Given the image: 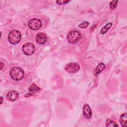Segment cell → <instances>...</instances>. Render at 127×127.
Masks as SVG:
<instances>
[{
	"mask_svg": "<svg viewBox=\"0 0 127 127\" xmlns=\"http://www.w3.org/2000/svg\"><path fill=\"white\" fill-rule=\"evenodd\" d=\"M10 76L15 81L21 80L24 76V71L22 68L19 67H14L10 70Z\"/></svg>",
	"mask_w": 127,
	"mask_h": 127,
	"instance_id": "1",
	"label": "cell"
},
{
	"mask_svg": "<svg viewBox=\"0 0 127 127\" xmlns=\"http://www.w3.org/2000/svg\"><path fill=\"white\" fill-rule=\"evenodd\" d=\"M7 38L10 44L12 45L17 44L21 40V33L16 30H12L9 33Z\"/></svg>",
	"mask_w": 127,
	"mask_h": 127,
	"instance_id": "2",
	"label": "cell"
},
{
	"mask_svg": "<svg viewBox=\"0 0 127 127\" xmlns=\"http://www.w3.org/2000/svg\"><path fill=\"white\" fill-rule=\"evenodd\" d=\"M81 38V35L79 31L77 30H72L69 31L67 35L68 42L72 44H75L79 42Z\"/></svg>",
	"mask_w": 127,
	"mask_h": 127,
	"instance_id": "3",
	"label": "cell"
},
{
	"mask_svg": "<svg viewBox=\"0 0 127 127\" xmlns=\"http://www.w3.org/2000/svg\"><path fill=\"white\" fill-rule=\"evenodd\" d=\"M23 53L27 56H31L33 55L35 51V45L31 42L25 43L22 48Z\"/></svg>",
	"mask_w": 127,
	"mask_h": 127,
	"instance_id": "4",
	"label": "cell"
},
{
	"mask_svg": "<svg viewBox=\"0 0 127 127\" xmlns=\"http://www.w3.org/2000/svg\"><path fill=\"white\" fill-rule=\"evenodd\" d=\"M28 25L30 29L33 30H37L41 28L42 23L40 19L37 18H32L28 21Z\"/></svg>",
	"mask_w": 127,
	"mask_h": 127,
	"instance_id": "5",
	"label": "cell"
},
{
	"mask_svg": "<svg viewBox=\"0 0 127 127\" xmlns=\"http://www.w3.org/2000/svg\"><path fill=\"white\" fill-rule=\"evenodd\" d=\"M66 71L68 73H74L77 72L80 69L79 65L75 63H71L67 64L64 68Z\"/></svg>",
	"mask_w": 127,
	"mask_h": 127,
	"instance_id": "6",
	"label": "cell"
},
{
	"mask_svg": "<svg viewBox=\"0 0 127 127\" xmlns=\"http://www.w3.org/2000/svg\"><path fill=\"white\" fill-rule=\"evenodd\" d=\"M19 96L18 93L15 90H11L9 91L6 96L7 99L10 101H15Z\"/></svg>",
	"mask_w": 127,
	"mask_h": 127,
	"instance_id": "7",
	"label": "cell"
},
{
	"mask_svg": "<svg viewBox=\"0 0 127 127\" xmlns=\"http://www.w3.org/2000/svg\"><path fill=\"white\" fill-rule=\"evenodd\" d=\"M36 39L38 44L43 45L47 42V37L46 35L44 33H39L37 34Z\"/></svg>",
	"mask_w": 127,
	"mask_h": 127,
	"instance_id": "8",
	"label": "cell"
},
{
	"mask_svg": "<svg viewBox=\"0 0 127 127\" xmlns=\"http://www.w3.org/2000/svg\"><path fill=\"white\" fill-rule=\"evenodd\" d=\"M83 114L86 119H90L92 116V111L90 106L88 104L84 105L83 107Z\"/></svg>",
	"mask_w": 127,
	"mask_h": 127,
	"instance_id": "9",
	"label": "cell"
},
{
	"mask_svg": "<svg viewBox=\"0 0 127 127\" xmlns=\"http://www.w3.org/2000/svg\"><path fill=\"white\" fill-rule=\"evenodd\" d=\"M119 122L122 127H126L127 126V114L124 113L121 115Z\"/></svg>",
	"mask_w": 127,
	"mask_h": 127,
	"instance_id": "10",
	"label": "cell"
},
{
	"mask_svg": "<svg viewBox=\"0 0 127 127\" xmlns=\"http://www.w3.org/2000/svg\"><path fill=\"white\" fill-rule=\"evenodd\" d=\"M29 91L31 93V94L32 95L33 93H35L36 92H38V91H40V88L38 87L34 83L31 84L29 88Z\"/></svg>",
	"mask_w": 127,
	"mask_h": 127,
	"instance_id": "11",
	"label": "cell"
},
{
	"mask_svg": "<svg viewBox=\"0 0 127 127\" xmlns=\"http://www.w3.org/2000/svg\"><path fill=\"white\" fill-rule=\"evenodd\" d=\"M113 25L112 23H108L107 24H106V25H105L101 30L100 31V33L101 34H104L105 33H106L110 29V28L112 27Z\"/></svg>",
	"mask_w": 127,
	"mask_h": 127,
	"instance_id": "12",
	"label": "cell"
},
{
	"mask_svg": "<svg viewBox=\"0 0 127 127\" xmlns=\"http://www.w3.org/2000/svg\"><path fill=\"white\" fill-rule=\"evenodd\" d=\"M105 68V65L103 63L99 64L95 69V72L97 74L100 73Z\"/></svg>",
	"mask_w": 127,
	"mask_h": 127,
	"instance_id": "13",
	"label": "cell"
},
{
	"mask_svg": "<svg viewBox=\"0 0 127 127\" xmlns=\"http://www.w3.org/2000/svg\"><path fill=\"white\" fill-rule=\"evenodd\" d=\"M106 127H118L119 125L113 120L108 119L106 122Z\"/></svg>",
	"mask_w": 127,
	"mask_h": 127,
	"instance_id": "14",
	"label": "cell"
},
{
	"mask_svg": "<svg viewBox=\"0 0 127 127\" xmlns=\"http://www.w3.org/2000/svg\"><path fill=\"white\" fill-rule=\"evenodd\" d=\"M118 2V1L117 0H112V1H111L109 3V5H110L111 9H115L117 6Z\"/></svg>",
	"mask_w": 127,
	"mask_h": 127,
	"instance_id": "15",
	"label": "cell"
},
{
	"mask_svg": "<svg viewBox=\"0 0 127 127\" xmlns=\"http://www.w3.org/2000/svg\"><path fill=\"white\" fill-rule=\"evenodd\" d=\"M89 24V23L87 21H83L78 25V27L81 28H85L88 26Z\"/></svg>",
	"mask_w": 127,
	"mask_h": 127,
	"instance_id": "16",
	"label": "cell"
},
{
	"mask_svg": "<svg viewBox=\"0 0 127 127\" xmlns=\"http://www.w3.org/2000/svg\"><path fill=\"white\" fill-rule=\"evenodd\" d=\"M69 0H57L56 1V3L58 4H65L66 3H67L68 2H69Z\"/></svg>",
	"mask_w": 127,
	"mask_h": 127,
	"instance_id": "17",
	"label": "cell"
},
{
	"mask_svg": "<svg viewBox=\"0 0 127 127\" xmlns=\"http://www.w3.org/2000/svg\"><path fill=\"white\" fill-rule=\"evenodd\" d=\"M4 67V64H3V63L1 62H0V69H2V68Z\"/></svg>",
	"mask_w": 127,
	"mask_h": 127,
	"instance_id": "18",
	"label": "cell"
},
{
	"mask_svg": "<svg viewBox=\"0 0 127 127\" xmlns=\"http://www.w3.org/2000/svg\"><path fill=\"white\" fill-rule=\"evenodd\" d=\"M0 100H1V102H0V104H1L2 103V101H3V98L2 97H0Z\"/></svg>",
	"mask_w": 127,
	"mask_h": 127,
	"instance_id": "19",
	"label": "cell"
}]
</instances>
